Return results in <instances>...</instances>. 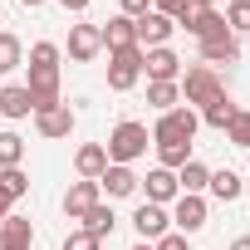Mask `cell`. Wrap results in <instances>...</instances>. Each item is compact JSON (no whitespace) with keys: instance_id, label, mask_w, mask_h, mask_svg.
<instances>
[{"instance_id":"1","label":"cell","mask_w":250,"mask_h":250,"mask_svg":"<svg viewBox=\"0 0 250 250\" xmlns=\"http://www.w3.org/2000/svg\"><path fill=\"white\" fill-rule=\"evenodd\" d=\"M147 143H152V133H147V123H118V128L108 133V143H103V152H108V162H118V167H128V162H138L143 152H147Z\"/></svg>"},{"instance_id":"2","label":"cell","mask_w":250,"mask_h":250,"mask_svg":"<svg viewBox=\"0 0 250 250\" xmlns=\"http://www.w3.org/2000/svg\"><path fill=\"white\" fill-rule=\"evenodd\" d=\"M177 88H182L187 108H206L211 98H221V93H226V83L216 79V69H211V64H191V69L177 79Z\"/></svg>"},{"instance_id":"3","label":"cell","mask_w":250,"mask_h":250,"mask_svg":"<svg viewBox=\"0 0 250 250\" xmlns=\"http://www.w3.org/2000/svg\"><path fill=\"white\" fill-rule=\"evenodd\" d=\"M196 128H201V113H196V108H167V113L157 118V128H152V143H157V147H162V143H191Z\"/></svg>"},{"instance_id":"4","label":"cell","mask_w":250,"mask_h":250,"mask_svg":"<svg viewBox=\"0 0 250 250\" xmlns=\"http://www.w3.org/2000/svg\"><path fill=\"white\" fill-rule=\"evenodd\" d=\"M138 79H143V44L108 54V88H113V93H128Z\"/></svg>"},{"instance_id":"5","label":"cell","mask_w":250,"mask_h":250,"mask_svg":"<svg viewBox=\"0 0 250 250\" xmlns=\"http://www.w3.org/2000/svg\"><path fill=\"white\" fill-rule=\"evenodd\" d=\"M177 25H182L187 35H196V40H221V35H230V30H226V15H221V10H201V5H187V10L177 15Z\"/></svg>"},{"instance_id":"6","label":"cell","mask_w":250,"mask_h":250,"mask_svg":"<svg viewBox=\"0 0 250 250\" xmlns=\"http://www.w3.org/2000/svg\"><path fill=\"white\" fill-rule=\"evenodd\" d=\"M30 98H35V113L54 108L59 103V64H30Z\"/></svg>"},{"instance_id":"7","label":"cell","mask_w":250,"mask_h":250,"mask_svg":"<svg viewBox=\"0 0 250 250\" xmlns=\"http://www.w3.org/2000/svg\"><path fill=\"white\" fill-rule=\"evenodd\" d=\"M133 30H138V44H143V49H162V44L172 40L177 20H167V15L147 10V15H138V20H133Z\"/></svg>"},{"instance_id":"8","label":"cell","mask_w":250,"mask_h":250,"mask_svg":"<svg viewBox=\"0 0 250 250\" xmlns=\"http://www.w3.org/2000/svg\"><path fill=\"white\" fill-rule=\"evenodd\" d=\"M143 74L152 79V83H177L182 79V59L162 44V49H143Z\"/></svg>"},{"instance_id":"9","label":"cell","mask_w":250,"mask_h":250,"mask_svg":"<svg viewBox=\"0 0 250 250\" xmlns=\"http://www.w3.org/2000/svg\"><path fill=\"white\" fill-rule=\"evenodd\" d=\"M138 187L147 191V201H152V206H167V201H177V196H182L177 172H167V167H152L147 177H138Z\"/></svg>"},{"instance_id":"10","label":"cell","mask_w":250,"mask_h":250,"mask_svg":"<svg viewBox=\"0 0 250 250\" xmlns=\"http://www.w3.org/2000/svg\"><path fill=\"white\" fill-rule=\"evenodd\" d=\"M133 226H138V235H143V240H162V235L172 230V216H167L162 206H152V201H143V206L133 211Z\"/></svg>"},{"instance_id":"11","label":"cell","mask_w":250,"mask_h":250,"mask_svg":"<svg viewBox=\"0 0 250 250\" xmlns=\"http://www.w3.org/2000/svg\"><path fill=\"white\" fill-rule=\"evenodd\" d=\"M35 128H40V138H69L74 133V108L69 103H54V108L35 113Z\"/></svg>"},{"instance_id":"12","label":"cell","mask_w":250,"mask_h":250,"mask_svg":"<svg viewBox=\"0 0 250 250\" xmlns=\"http://www.w3.org/2000/svg\"><path fill=\"white\" fill-rule=\"evenodd\" d=\"M93 201H103L98 182H83V177H79V182L64 191V216H69V221H83V211H88Z\"/></svg>"},{"instance_id":"13","label":"cell","mask_w":250,"mask_h":250,"mask_svg":"<svg viewBox=\"0 0 250 250\" xmlns=\"http://www.w3.org/2000/svg\"><path fill=\"white\" fill-rule=\"evenodd\" d=\"M172 226H177L182 235H196V230L206 226V201H201V196H177V211H172Z\"/></svg>"},{"instance_id":"14","label":"cell","mask_w":250,"mask_h":250,"mask_svg":"<svg viewBox=\"0 0 250 250\" xmlns=\"http://www.w3.org/2000/svg\"><path fill=\"white\" fill-rule=\"evenodd\" d=\"M98 40H103L108 54H113V49H133V44H138V30H133L128 15H113L108 25H98Z\"/></svg>"},{"instance_id":"15","label":"cell","mask_w":250,"mask_h":250,"mask_svg":"<svg viewBox=\"0 0 250 250\" xmlns=\"http://www.w3.org/2000/svg\"><path fill=\"white\" fill-rule=\"evenodd\" d=\"M98 191H108V201H118V196H133V191H138V172H133V167H118V162H108V172L98 177Z\"/></svg>"},{"instance_id":"16","label":"cell","mask_w":250,"mask_h":250,"mask_svg":"<svg viewBox=\"0 0 250 250\" xmlns=\"http://www.w3.org/2000/svg\"><path fill=\"white\" fill-rule=\"evenodd\" d=\"M35 245V226L25 216H5L0 221V250H30Z\"/></svg>"},{"instance_id":"17","label":"cell","mask_w":250,"mask_h":250,"mask_svg":"<svg viewBox=\"0 0 250 250\" xmlns=\"http://www.w3.org/2000/svg\"><path fill=\"white\" fill-rule=\"evenodd\" d=\"M74 167H79L83 182H98V177L108 172V152H103V143H83V147L74 152Z\"/></svg>"},{"instance_id":"18","label":"cell","mask_w":250,"mask_h":250,"mask_svg":"<svg viewBox=\"0 0 250 250\" xmlns=\"http://www.w3.org/2000/svg\"><path fill=\"white\" fill-rule=\"evenodd\" d=\"M98 49H103V40H98V25H74V30H69V54H74L79 64H88Z\"/></svg>"},{"instance_id":"19","label":"cell","mask_w":250,"mask_h":250,"mask_svg":"<svg viewBox=\"0 0 250 250\" xmlns=\"http://www.w3.org/2000/svg\"><path fill=\"white\" fill-rule=\"evenodd\" d=\"M0 113H5V118H30V113H35L30 88H25V83H5V88H0Z\"/></svg>"},{"instance_id":"20","label":"cell","mask_w":250,"mask_h":250,"mask_svg":"<svg viewBox=\"0 0 250 250\" xmlns=\"http://www.w3.org/2000/svg\"><path fill=\"white\" fill-rule=\"evenodd\" d=\"M201 59H206V64H235V59H240V40H235V35L201 40Z\"/></svg>"},{"instance_id":"21","label":"cell","mask_w":250,"mask_h":250,"mask_svg":"<svg viewBox=\"0 0 250 250\" xmlns=\"http://www.w3.org/2000/svg\"><path fill=\"white\" fill-rule=\"evenodd\" d=\"M206 182H211V167L206 162H187V167H177V187H182V196H201L206 191Z\"/></svg>"},{"instance_id":"22","label":"cell","mask_w":250,"mask_h":250,"mask_svg":"<svg viewBox=\"0 0 250 250\" xmlns=\"http://www.w3.org/2000/svg\"><path fill=\"white\" fill-rule=\"evenodd\" d=\"M113 226H118L113 206H108V201H93V206L83 211V226H79V230H88V235H98V240H103V235H113Z\"/></svg>"},{"instance_id":"23","label":"cell","mask_w":250,"mask_h":250,"mask_svg":"<svg viewBox=\"0 0 250 250\" xmlns=\"http://www.w3.org/2000/svg\"><path fill=\"white\" fill-rule=\"evenodd\" d=\"M235 113H240V108H235V103L221 93V98H211V103L201 108V123H206V128H221V133H226V123H230Z\"/></svg>"},{"instance_id":"24","label":"cell","mask_w":250,"mask_h":250,"mask_svg":"<svg viewBox=\"0 0 250 250\" xmlns=\"http://www.w3.org/2000/svg\"><path fill=\"white\" fill-rule=\"evenodd\" d=\"M206 191L216 196V201H235L240 196V177L226 167V172H211V182H206Z\"/></svg>"},{"instance_id":"25","label":"cell","mask_w":250,"mask_h":250,"mask_svg":"<svg viewBox=\"0 0 250 250\" xmlns=\"http://www.w3.org/2000/svg\"><path fill=\"white\" fill-rule=\"evenodd\" d=\"M226 30L240 40V35H250V0H230L226 5Z\"/></svg>"},{"instance_id":"26","label":"cell","mask_w":250,"mask_h":250,"mask_svg":"<svg viewBox=\"0 0 250 250\" xmlns=\"http://www.w3.org/2000/svg\"><path fill=\"white\" fill-rule=\"evenodd\" d=\"M147 103H152L157 113H167V108L182 103V88H177V83H147Z\"/></svg>"},{"instance_id":"27","label":"cell","mask_w":250,"mask_h":250,"mask_svg":"<svg viewBox=\"0 0 250 250\" xmlns=\"http://www.w3.org/2000/svg\"><path fill=\"white\" fill-rule=\"evenodd\" d=\"M25 162V138L20 133H0V167H20Z\"/></svg>"},{"instance_id":"28","label":"cell","mask_w":250,"mask_h":250,"mask_svg":"<svg viewBox=\"0 0 250 250\" xmlns=\"http://www.w3.org/2000/svg\"><path fill=\"white\" fill-rule=\"evenodd\" d=\"M0 191H5L10 201H20V196L30 191V177H25L20 167H0Z\"/></svg>"},{"instance_id":"29","label":"cell","mask_w":250,"mask_h":250,"mask_svg":"<svg viewBox=\"0 0 250 250\" xmlns=\"http://www.w3.org/2000/svg\"><path fill=\"white\" fill-rule=\"evenodd\" d=\"M226 143H230V147H250V108H240V113L226 123Z\"/></svg>"},{"instance_id":"30","label":"cell","mask_w":250,"mask_h":250,"mask_svg":"<svg viewBox=\"0 0 250 250\" xmlns=\"http://www.w3.org/2000/svg\"><path fill=\"white\" fill-rule=\"evenodd\" d=\"M157 157H162V167H167V172H177V167H187V162H191V143H162V147H157Z\"/></svg>"},{"instance_id":"31","label":"cell","mask_w":250,"mask_h":250,"mask_svg":"<svg viewBox=\"0 0 250 250\" xmlns=\"http://www.w3.org/2000/svg\"><path fill=\"white\" fill-rule=\"evenodd\" d=\"M20 64H25L20 40H15V35H0V74H10V69H20Z\"/></svg>"},{"instance_id":"32","label":"cell","mask_w":250,"mask_h":250,"mask_svg":"<svg viewBox=\"0 0 250 250\" xmlns=\"http://www.w3.org/2000/svg\"><path fill=\"white\" fill-rule=\"evenodd\" d=\"M98 245H103V240L88 235V230H69V235H64V250H98Z\"/></svg>"},{"instance_id":"33","label":"cell","mask_w":250,"mask_h":250,"mask_svg":"<svg viewBox=\"0 0 250 250\" xmlns=\"http://www.w3.org/2000/svg\"><path fill=\"white\" fill-rule=\"evenodd\" d=\"M152 250H191V240H187L182 230H167L162 240H152Z\"/></svg>"},{"instance_id":"34","label":"cell","mask_w":250,"mask_h":250,"mask_svg":"<svg viewBox=\"0 0 250 250\" xmlns=\"http://www.w3.org/2000/svg\"><path fill=\"white\" fill-rule=\"evenodd\" d=\"M187 5H191V0H152V10H157V15H167V20H177Z\"/></svg>"},{"instance_id":"35","label":"cell","mask_w":250,"mask_h":250,"mask_svg":"<svg viewBox=\"0 0 250 250\" xmlns=\"http://www.w3.org/2000/svg\"><path fill=\"white\" fill-rule=\"evenodd\" d=\"M118 5H123L118 15H128V20H138V15H147V10H152V0H118Z\"/></svg>"},{"instance_id":"36","label":"cell","mask_w":250,"mask_h":250,"mask_svg":"<svg viewBox=\"0 0 250 250\" xmlns=\"http://www.w3.org/2000/svg\"><path fill=\"white\" fill-rule=\"evenodd\" d=\"M59 5H64V10H74V15H83V10H88V0H59Z\"/></svg>"},{"instance_id":"37","label":"cell","mask_w":250,"mask_h":250,"mask_svg":"<svg viewBox=\"0 0 250 250\" xmlns=\"http://www.w3.org/2000/svg\"><path fill=\"white\" fill-rule=\"evenodd\" d=\"M5 216H10V196H5V191H0V221H5Z\"/></svg>"},{"instance_id":"38","label":"cell","mask_w":250,"mask_h":250,"mask_svg":"<svg viewBox=\"0 0 250 250\" xmlns=\"http://www.w3.org/2000/svg\"><path fill=\"white\" fill-rule=\"evenodd\" d=\"M230 250H250V235H240V240H230Z\"/></svg>"},{"instance_id":"39","label":"cell","mask_w":250,"mask_h":250,"mask_svg":"<svg viewBox=\"0 0 250 250\" xmlns=\"http://www.w3.org/2000/svg\"><path fill=\"white\" fill-rule=\"evenodd\" d=\"M191 5H201V10H216V0H191Z\"/></svg>"},{"instance_id":"40","label":"cell","mask_w":250,"mask_h":250,"mask_svg":"<svg viewBox=\"0 0 250 250\" xmlns=\"http://www.w3.org/2000/svg\"><path fill=\"white\" fill-rule=\"evenodd\" d=\"M133 250H152V240H138V245H133Z\"/></svg>"},{"instance_id":"41","label":"cell","mask_w":250,"mask_h":250,"mask_svg":"<svg viewBox=\"0 0 250 250\" xmlns=\"http://www.w3.org/2000/svg\"><path fill=\"white\" fill-rule=\"evenodd\" d=\"M20 5H30V10H35V5H44V0H20Z\"/></svg>"}]
</instances>
